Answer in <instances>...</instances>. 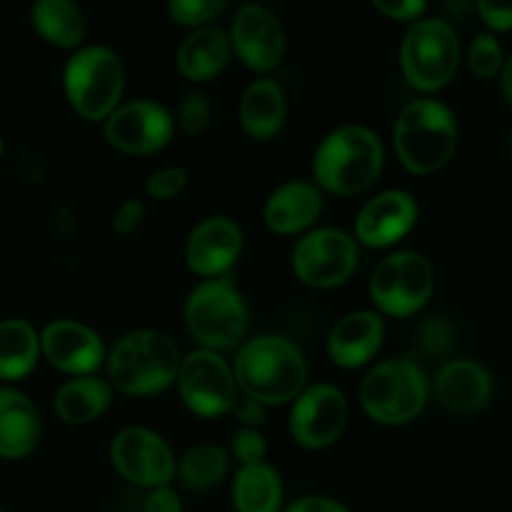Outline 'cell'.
<instances>
[{"instance_id": "1", "label": "cell", "mask_w": 512, "mask_h": 512, "mask_svg": "<svg viewBox=\"0 0 512 512\" xmlns=\"http://www.w3.org/2000/svg\"><path fill=\"white\" fill-rule=\"evenodd\" d=\"M235 378L240 393L263 405L295 403L308 383V363L293 340L258 335L238 350Z\"/></svg>"}, {"instance_id": "2", "label": "cell", "mask_w": 512, "mask_h": 512, "mask_svg": "<svg viewBox=\"0 0 512 512\" xmlns=\"http://www.w3.org/2000/svg\"><path fill=\"white\" fill-rule=\"evenodd\" d=\"M383 143L368 125H340L330 130L313 155L318 188L335 195H358L383 173Z\"/></svg>"}, {"instance_id": "3", "label": "cell", "mask_w": 512, "mask_h": 512, "mask_svg": "<svg viewBox=\"0 0 512 512\" xmlns=\"http://www.w3.org/2000/svg\"><path fill=\"white\" fill-rule=\"evenodd\" d=\"M183 355L160 330H130L108 353V380L125 395H155L178 380Z\"/></svg>"}, {"instance_id": "4", "label": "cell", "mask_w": 512, "mask_h": 512, "mask_svg": "<svg viewBox=\"0 0 512 512\" xmlns=\"http://www.w3.org/2000/svg\"><path fill=\"white\" fill-rule=\"evenodd\" d=\"M393 143L405 168L418 175H430L445 168L453 158L458 148V120L440 100H410L395 118Z\"/></svg>"}, {"instance_id": "5", "label": "cell", "mask_w": 512, "mask_h": 512, "mask_svg": "<svg viewBox=\"0 0 512 512\" xmlns=\"http://www.w3.org/2000/svg\"><path fill=\"white\" fill-rule=\"evenodd\" d=\"M250 313L233 273L195 285L185 300V325L205 350H233L248 333Z\"/></svg>"}, {"instance_id": "6", "label": "cell", "mask_w": 512, "mask_h": 512, "mask_svg": "<svg viewBox=\"0 0 512 512\" xmlns=\"http://www.w3.org/2000/svg\"><path fill=\"white\" fill-rule=\"evenodd\" d=\"M63 88L75 113L85 120H108L123 98V60L108 45H83L65 63Z\"/></svg>"}, {"instance_id": "7", "label": "cell", "mask_w": 512, "mask_h": 512, "mask_svg": "<svg viewBox=\"0 0 512 512\" xmlns=\"http://www.w3.org/2000/svg\"><path fill=\"white\" fill-rule=\"evenodd\" d=\"M428 378L413 358H390L370 368L360 383V405L380 425H405L428 403Z\"/></svg>"}, {"instance_id": "8", "label": "cell", "mask_w": 512, "mask_h": 512, "mask_svg": "<svg viewBox=\"0 0 512 512\" xmlns=\"http://www.w3.org/2000/svg\"><path fill=\"white\" fill-rule=\"evenodd\" d=\"M400 68L408 83L423 93L445 88L460 68V40L443 18H423L408 28L400 43Z\"/></svg>"}, {"instance_id": "9", "label": "cell", "mask_w": 512, "mask_h": 512, "mask_svg": "<svg viewBox=\"0 0 512 512\" xmlns=\"http://www.w3.org/2000/svg\"><path fill=\"white\" fill-rule=\"evenodd\" d=\"M435 290V268L423 253L398 250L375 265L370 275V298L385 315L408 318L430 300Z\"/></svg>"}, {"instance_id": "10", "label": "cell", "mask_w": 512, "mask_h": 512, "mask_svg": "<svg viewBox=\"0 0 512 512\" xmlns=\"http://www.w3.org/2000/svg\"><path fill=\"white\" fill-rule=\"evenodd\" d=\"M290 260L310 288H338L358 268V240L338 228L310 230L295 243Z\"/></svg>"}, {"instance_id": "11", "label": "cell", "mask_w": 512, "mask_h": 512, "mask_svg": "<svg viewBox=\"0 0 512 512\" xmlns=\"http://www.w3.org/2000/svg\"><path fill=\"white\" fill-rule=\"evenodd\" d=\"M183 403L200 418H218L233 410L238 400L235 370L215 350H193L185 355L178 375Z\"/></svg>"}, {"instance_id": "12", "label": "cell", "mask_w": 512, "mask_h": 512, "mask_svg": "<svg viewBox=\"0 0 512 512\" xmlns=\"http://www.w3.org/2000/svg\"><path fill=\"white\" fill-rule=\"evenodd\" d=\"M110 463L128 483L138 488H165L175 478V455L163 435L150 428L130 425L110 443Z\"/></svg>"}, {"instance_id": "13", "label": "cell", "mask_w": 512, "mask_h": 512, "mask_svg": "<svg viewBox=\"0 0 512 512\" xmlns=\"http://www.w3.org/2000/svg\"><path fill=\"white\" fill-rule=\"evenodd\" d=\"M105 140L130 155H150L163 150L175 133V118L163 103L138 98L123 103L103 125Z\"/></svg>"}, {"instance_id": "14", "label": "cell", "mask_w": 512, "mask_h": 512, "mask_svg": "<svg viewBox=\"0 0 512 512\" xmlns=\"http://www.w3.org/2000/svg\"><path fill=\"white\" fill-rule=\"evenodd\" d=\"M348 425V400L340 388L318 383L305 388L290 410V435L308 450L333 445Z\"/></svg>"}, {"instance_id": "15", "label": "cell", "mask_w": 512, "mask_h": 512, "mask_svg": "<svg viewBox=\"0 0 512 512\" xmlns=\"http://www.w3.org/2000/svg\"><path fill=\"white\" fill-rule=\"evenodd\" d=\"M230 43L248 68L258 73L278 68L285 53V30L278 15L260 3L240 5L230 25Z\"/></svg>"}, {"instance_id": "16", "label": "cell", "mask_w": 512, "mask_h": 512, "mask_svg": "<svg viewBox=\"0 0 512 512\" xmlns=\"http://www.w3.org/2000/svg\"><path fill=\"white\" fill-rule=\"evenodd\" d=\"M40 350L53 368L63 373L93 375L108 360L103 338L80 320H53L40 333Z\"/></svg>"}, {"instance_id": "17", "label": "cell", "mask_w": 512, "mask_h": 512, "mask_svg": "<svg viewBox=\"0 0 512 512\" xmlns=\"http://www.w3.org/2000/svg\"><path fill=\"white\" fill-rule=\"evenodd\" d=\"M243 230L228 215H208L200 220L185 243V260L190 270L203 278H223L240 258Z\"/></svg>"}, {"instance_id": "18", "label": "cell", "mask_w": 512, "mask_h": 512, "mask_svg": "<svg viewBox=\"0 0 512 512\" xmlns=\"http://www.w3.org/2000/svg\"><path fill=\"white\" fill-rule=\"evenodd\" d=\"M418 223V200L408 190H383L360 208L355 238L370 248H388Z\"/></svg>"}, {"instance_id": "19", "label": "cell", "mask_w": 512, "mask_h": 512, "mask_svg": "<svg viewBox=\"0 0 512 512\" xmlns=\"http://www.w3.org/2000/svg\"><path fill=\"white\" fill-rule=\"evenodd\" d=\"M493 375L483 363L470 358L448 360L438 370L435 393L443 408L458 415H473L493 400Z\"/></svg>"}, {"instance_id": "20", "label": "cell", "mask_w": 512, "mask_h": 512, "mask_svg": "<svg viewBox=\"0 0 512 512\" xmlns=\"http://www.w3.org/2000/svg\"><path fill=\"white\" fill-rule=\"evenodd\" d=\"M385 340V320L378 310H353L330 328L328 355L340 368H360Z\"/></svg>"}, {"instance_id": "21", "label": "cell", "mask_w": 512, "mask_h": 512, "mask_svg": "<svg viewBox=\"0 0 512 512\" xmlns=\"http://www.w3.org/2000/svg\"><path fill=\"white\" fill-rule=\"evenodd\" d=\"M323 213V193L308 180H290L268 195L263 208L265 225L280 235L308 230Z\"/></svg>"}, {"instance_id": "22", "label": "cell", "mask_w": 512, "mask_h": 512, "mask_svg": "<svg viewBox=\"0 0 512 512\" xmlns=\"http://www.w3.org/2000/svg\"><path fill=\"white\" fill-rule=\"evenodd\" d=\"M40 440V413L33 400L15 388H0V458L18 460Z\"/></svg>"}, {"instance_id": "23", "label": "cell", "mask_w": 512, "mask_h": 512, "mask_svg": "<svg viewBox=\"0 0 512 512\" xmlns=\"http://www.w3.org/2000/svg\"><path fill=\"white\" fill-rule=\"evenodd\" d=\"M230 55H233L230 33L215 25H205L185 35L175 53V65L188 80H210L228 65Z\"/></svg>"}, {"instance_id": "24", "label": "cell", "mask_w": 512, "mask_h": 512, "mask_svg": "<svg viewBox=\"0 0 512 512\" xmlns=\"http://www.w3.org/2000/svg\"><path fill=\"white\" fill-rule=\"evenodd\" d=\"M285 115H288V100H285V90L275 80H253L243 90V98H240V125H243L250 138H273L283 128Z\"/></svg>"}, {"instance_id": "25", "label": "cell", "mask_w": 512, "mask_h": 512, "mask_svg": "<svg viewBox=\"0 0 512 512\" xmlns=\"http://www.w3.org/2000/svg\"><path fill=\"white\" fill-rule=\"evenodd\" d=\"M113 403V385L98 375L68 380L55 393V413L68 425H88L98 420Z\"/></svg>"}, {"instance_id": "26", "label": "cell", "mask_w": 512, "mask_h": 512, "mask_svg": "<svg viewBox=\"0 0 512 512\" xmlns=\"http://www.w3.org/2000/svg\"><path fill=\"white\" fill-rule=\"evenodd\" d=\"M230 498L235 512H283V478L268 463L240 465Z\"/></svg>"}, {"instance_id": "27", "label": "cell", "mask_w": 512, "mask_h": 512, "mask_svg": "<svg viewBox=\"0 0 512 512\" xmlns=\"http://www.w3.org/2000/svg\"><path fill=\"white\" fill-rule=\"evenodd\" d=\"M40 350V335L28 320H0V380H20L35 368Z\"/></svg>"}, {"instance_id": "28", "label": "cell", "mask_w": 512, "mask_h": 512, "mask_svg": "<svg viewBox=\"0 0 512 512\" xmlns=\"http://www.w3.org/2000/svg\"><path fill=\"white\" fill-rule=\"evenodd\" d=\"M40 38L58 48H78L85 38V15L70 0H38L30 10Z\"/></svg>"}, {"instance_id": "29", "label": "cell", "mask_w": 512, "mask_h": 512, "mask_svg": "<svg viewBox=\"0 0 512 512\" xmlns=\"http://www.w3.org/2000/svg\"><path fill=\"white\" fill-rule=\"evenodd\" d=\"M230 458L225 448L215 443L193 445L188 453L180 458L178 473L185 488L190 490H210L228 475Z\"/></svg>"}, {"instance_id": "30", "label": "cell", "mask_w": 512, "mask_h": 512, "mask_svg": "<svg viewBox=\"0 0 512 512\" xmlns=\"http://www.w3.org/2000/svg\"><path fill=\"white\" fill-rule=\"evenodd\" d=\"M458 328L448 315H425L413 330V350L425 360H438L453 350Z\"/></svg>"}, {"instance_id": "31", "label": "cell", "mask_w": 512, "mask_h": 512, "mask_svg": "<svg viewBox=\"0 0 512 512\" xmlns=\"http://www.w3.org/2000/svg\"><path fill=\"white\" fill-rule=\"evenodd\" d=\"M505 50L493 33H478L468 48V65L478 78L490 80L503 73Z\"/></svg>"}, {"instance_id": "32", "label": "cell", "mask_w": 512, "mask_h": 512, "mask_svg": "<svg viewBox=\"0 0 512 512\" xmlns=\"http://www.w3.org/2000/svg\"><path fill=\"white\" fill-rule=\"evenodd\" d=\"M210 120H213V103H210L208 95L193 90V93H188L180 100L178 120L175 123H178V128L185 135H200L208 128Z\"/></svg>"}, {"instance_id": "33", "label": "cell", "mask_w": 512, "mask_h": 512, "mask_svg": "<svg viewBox=\"0 0 512 512\" xmlns=\"http://www.w3.org/2000/svg\"><path fill=\"white\" fill-rule=\"evenodd\" d=\"M223 10V0H170L168 3L170 18L180 25H193V28H205Z\"/></svg>"}, {"instance_id": "34", "label": "cell", "mask_w": 512, "mask_h": 512, "mask_svg": "<svg viewBox=\"0 0 512 512\" xmlns=\"http://www.w3.org/2000/svg\"><path fill=\"white\" fill-rule=\"evenodd\" d=\"M188 185V173L180 165H165V168L153 170L145 180V193L153 200H170L183 193Z\"/></svg>"}, {"instance_id": "35", "label": "cell", "mask_w": 512, "mask_h": 512, "mask_svg": "<svg viewBox=\"0 0 512 512\" xmlns=\"http://www.w3.org/2000/svg\"><path fill=\"white\" fill-rule=\"evenodd\" d=\"M233 455L240 460V465H255L265 463L268 455V443L265 435L258 428H240L233 435Z\"/></svg>"}, {"instance_id": "36", "label": "cell", "mask_w": 512, "mask_h": 512, "mask_svg": "<svg viewBox=\"0 0 512 512\" xmlns=\"http://www.w3.org/2000/svg\"><path fill=\"white\" fill-rule=\"evenodd\" d=\"M13 170H15V175L23 180V183H30V185L43 183L45 175H48V165H45V160L40 158L38 153H33V150H25V148H20L18 153H15Z\"/></svg>"}, {"instance_id": "37", "label": "cell", "mask_w": 512, "mask_h": 512, "mask_svg": "<svg viewBox=\"0 0 512 512\" xmlns=\"http://www.w3.org/2000/svg\"><path fill=\"white\" fill-rule=\"evenodd\" d=\"M373 8L393 20H413V23H418V20H423L428 3H423V0H373Z\"/></svg>"}, {"instance_id": "38", "label": "cell", "mask_w": 512, "mask_h": 512, "mask_svg": "<svg viewBox=\"0 0 512 512\" xmlns=\"http://www.w3.org/2000/svg\"><path fill=\"white\" fill-rule=\"evenodd\" d=\"M478 15L493 33H508L512 30V3H498V0H480Z\"/></svg>"}, {"instance_id": "39", "label": "cell", "mask_w": 512, "mask_h": 512, "mask_svg": "<svg viewBox=\"0 0 512 512\" xmlns=\"http://www.w3.org/2000/svg\"><path fill=\"white\" fill-rule=\"evenodd\" d=\"M145 218V203L138 198H128L125 203L118 205L113 215V230L120 235H130L133 230L140 228Z\"/></svg>"}, {"instance_id": "40", "label": "cell", "mask_w": 512, "mask_h": 512, "mask_svg": "<svg viewBox=\"0 0 512 512\" xmlns=\"http://www.w3.org/2000/svg\"><path fill=\"white\" fill-rule=\"evenodd\" d=\"M233 413L235 418L243 423V428H258V425L265 423L268 413H265V405L258 403V400L248 398V395L240 393L238 400L233 405Z\"/></svg>"}, {"instance_id": "41", "label": "cell", "mask_w": 512, "mask_h": 512, "mask_svg": "<svg viewBox=\"0 0 512 512\" xmlns=\"http://www.w3.org/2000/svg\"><path fill=\"white\" fill-rule=\"evenodd\" d=\"M143 512H185L183 503H180V495L175 493L170 485L165 488L150 490L148 498H145Z\"/></svg>"}, {"instance_id": "42", "label": "cell", "mask_w": 512, "mask_h": 512, "mask_svg": "<svg viewBox=\"0 0 512 512\" xmlns=\"http://www.w3.org/2000/svg\"><path fill=\"white\" fill-rule=\"evenodd\" d=\"M283 512H350L340 500L325 498V495H305V498L295 500Z\"/></svg>"}, {"instance_id": "43", "label": "cell", "mask_w": 512, "mask_h": 512, "mask_svg": "<svg viewBox=\"0 0 512 512\" xmlns=\"http://www.w3.org/2000/svg\"><path fill=\"white\" fill-rule=\"evenodd\" d=\"M50 228H53V233L58 235L60 240H68L70 235L75 233V218H73V210L70 208H58L53 213V218H50Z\"/></svg>"}, {"instance_id": "44", "label": "cell", "mask_w": 512, "mask_h": 512, "mask_svg": "<svg viewBox=\"0 0 512 512\" xmlns=\"http://www.w3.org/2000/svg\"><path fill=\"white\" fill-rule=\"evenodd\" d=\"M500 85H503L505 100L512 105V55L505 60V68H503V73H500Z\"/></svg>"}, {"instance_id": "45", "label": "cell", "mask_w": 512, "mask_h": 512, "mask_svg": "<svg viewBox=\"0 0 512 512\" xmlns=\"http://www.w3.org/2000/svg\"><path fill=\"white\" fill-rule=\"evenodd\" d=\"M508 158L512 160V133L508 135Z\"/></svg>"}, {"instance_id": "46", "label": "cell", "mask_w": 512, "mask_h": 512, "mask_svg": "<svg viewBox=\"0 0 512 512\" xmlns=\"http://www.w3.org/2000/svg\"><path fill=\"white\" fill-rule=\"evenodd\" d=\"M0 158H3V135H0Z\"/></svg>"}, {"instance_id": "47", "label": "cell", "mask_w": 512, "mask_h": 512, "mask_svg": "<svg viewBox=\"0 0 512 512\" xmlns=\"http://www.w3.org/2000/svg\"><path fill=\"white\" fill-rule=\"evenodd\" d=\"M0 512H5V510H3V508H0Z\"/></svg>"}]
</instances>
